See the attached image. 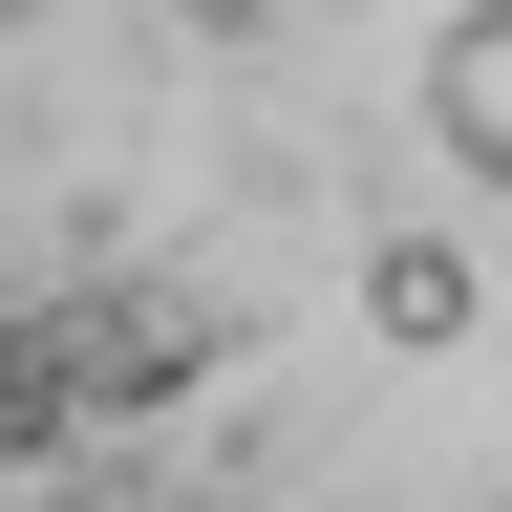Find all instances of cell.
<instances>
[{"mask_svg":"<svg viewBox=\"0 0 512 512\" xmlns=\"http://www.w3.org/2000/svg\"><path fill=\"white\" fill-rule=\"evenodd\" d=\"M427 128H448V171H512V0H470L427 43Z\"/></svg>","mask_w":512,"mask_h":512,"instance_id":"1","label":"cell"},{"mask_svg":"<svg viewBox=\"0 0 512 512\" xmlns=\"http://www.w3.org/2000/svg\"><path fill=\"white\" fill-rule=\"evenodd\" d=\"M384 320H406V342H427V320H470V256H427V235H384Z\"/></svg>","mask_w":512,"mask_h":512,"instance_id":"2","label":"cell"}]
</instances>
